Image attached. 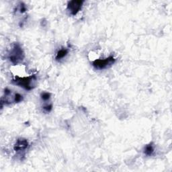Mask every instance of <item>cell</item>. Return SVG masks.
Returning a JSON list of instances; mask_svg holds the SVG:
<instances>
[{"label": "cell", "mask_w": 172, "mask_h": 172, "mask_svg": "<svg viewBox=\"0 0 172 172\" xmlns=\"http://www.w3.org/2000/svg\"><path fill=\"white\" fill-rule=\"evenodd\" d=\"M12 82L14 85L22 87V88L28 90V91H30V90L33 89L36 87V77L35 75H32V76L29 77H24L16 76L14 79H12Z\"/></svg>", "instance_id": "6da1fadb"}, {"label": "cell", "mask_w": 172, "mask_h": 172, "mask_svg": "<svg viewBox=\"0 0 172 172\" xmlns=\"http://www.w3.org/2000/svg\"><path fill=\"white\" fill-rule=\"evenodd\" d=\"M25 54L19 43L15 42L9 52L8 59L14 65H18L24 60Z\"/></svg>", "instance_id": "7a4b0ae2"}, {"label": "cell", "mask_w": 172, "mask_h": 172, "mask_svg": "<svg viewBox=\"0 0 172 172\" xmlns=\"http://www.w3.org/2000/svg\"><path fill=\"white\" fill-rule=\"evenodd\" d=\"M115 61L116 59L113 56H110L106 59H96L92 62V65L96 69L102 70L111 67L112 65L114 64Z\"/></svg>", "instance_id": "3957f363"}, {"label": "cell", "mask_w": 172, "mask_h": 172, "mask_svg": "<svg viewBox=\"0 0 172 172\" xmlns=\"http://www.w3.org/2000/svg\"><path fill=\"white\" fill-rule=\"evenodd\" d=\"M83 3L84 1L82 0H73L69 2L67 4V10L69 11L72 15H76L81 10Z\"/></svg>", "instance_id": "277c9868"}, {"label": "cell", "mask_w": 172, "mask_h": 172, "mask_svg": "<svg viewBox=\"0 0 172 172\" xmlns=\"http://www.w3.org/2000/svg\"><path fill=\"white\" fill-rule=\"evenodd\" d=\"M29 147V143L27 139L24 138H20L15 142L14 147V151L16 152H22L26 151Z\"/></svg>", "instance_id": "5b68a950"}, {"label": "cell", "mask_w": 172, "mask_h": 172, "mask_svg": "<svg viewBox=\"0 0 172 172\" xmlns=\"http://www.w3.org/2000/svg\"><path fill=\"white\" fill-rule=\"evenodd\" d=\"M69 50L68 49L66 48H62L60 50H59L58 52H57V55H56L55 59L57 61H60L61 59H64L66 56L68 55Z\"/></svg>", "instance_id": "8992f818"}, {"label": "cell", "mask_w": 172, "mask_h": 172, "mask_svg": "<svg viewBox=\"0 0 172 172\" xmlns=\"http://www.w3.org/2000/svg\"><path fill=\"white\" fill-rule=\"evenodd\" d=\"M155 152V149L154 146H153L152 143H150L148 145H147L145 148H144V153L147 156H152L153 155V153Z\"/></svg>", "instance_id": "52a82bcc"}, {"label": "cell", "mask_w": 172, "mask_h": 172, "mask_svg": "<svg viewBox=\"0 0 172 172\" xmlns=\"http://www.w3.org/2000/svg\"><path fill=\"white\" fill-rule=\"evenodd\" d=\"M24 97L19 93H15L14 94V103H20L22 102Z\"/></svg>", "instance_id": "ba28073f"}, {"label": "cell", "mask_w": 172, "mask_h": 172, "mask_svg": "<svg viewBox=\"0 0 172 172\" xmlns=\"http://www.w3.org/2000/svg\"><path fill=\"white\" fill-rule=\"evenodd\" d=\"M51 93L49 92H42L40 95V98L42 99L43 101H48L51 99Z\"/></svg>", "instance_id": "9c48e42d"}, {"label": "cell", "mask_w": 172, "mask_h": 172, "mask_svg": "<svg viewBox=\"0 0 172 172\" xmlns=\"http://www.w3.org/2000/svg\"><path fill=\"white\" fill-rule=\"evenodd\" d=\"M27 10V8H26V6L23 3H20V8H19V11L20 13L23 14L24 12H26Z\"/></svg>", "instance_id": "30bf717a"}, {"label": "cell", "mask_w": 172, "mask_h": 172, "mask_svg": "<svg viewBox=\"0 0 172 172\" xmlns=\"http://www.w3.org/2000/svg\"><path fill=\"white\" fill-rule=\"evenodd\" d=\"M52 109V104H46V106H43V110L46 112H50Z\"/></svg>", "instance_id": "8fae6325"}]
</instances>
